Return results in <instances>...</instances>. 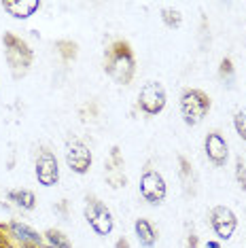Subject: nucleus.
Returning a JSON list of instances; mask_svg holds the SVG:
<instances>
[{
  "mask_svg": "<svg viewBox=\"0 0 246 248\" xmlns=\"http://www.w3.org/2000/svg\"><path fill=\"white\" fill-rule=\"evenodd\" d=\"M104 70L108 77L115 78L119 85H127L134 77V55L127 43H115L113 47L106 51Z\"/></svg>",
  "mask_w": 246,
  "mask_h": 248,
  "instance_id": "obj_1",
  "label": "nucleus"
},
{
  "mask_svg": "<svg viewBox=\"0 0 246 248\" xmlns=\"http://www.w3.org/2000/svg\"><path fill=\"white\" fill-rule=\"evenodd\" d=\"M210 110V98L200 89H184L181 95V115L187 125H198Z\"/></svg>",
  "mask_w": 246,
  "mask_h": 248,
  "instance_id": "obj_2",
  "label": "nucleus"
},
{
  "mask_svg": "<svg viewBox=\"0 0 246 248\" xmlns=\"http://www.w3.org/2000/svg\"><path fill=\"white\" fill-rule=\"evenodd\" d=\"M4 55H7V62L11 64V70H13L15 77H21L26 75V70L30 68L32 64V51L30 47L17 38L15 34H11V32H4Z\"/></svg>",
  "mask_w": 246,
  "mask_h": 248,
  "instance_id": "obj_3",
  "label": "nucleus"
},
{
  "mask_svg": "<svg viewBox=\"0 0 246 248\" xmlns=\"http://www.w3.org/2000/svg\"><path fill=\"white\" fill-rule=\"evenodd\" d=\"M85 218H87V223L92 225V229L96 231L98 235H108L110 231H113V227H115V221H113V214H110V210L100 200H96V197L87 200V204H85Z\"/></svg>",
  "mask_w": 246,
  "mask_h": 248,
  "instance_id": "obj_4",
  "label": "nucleus"
},
{
  "mask_svg": "<svg viewBox=\"0 0 246 248\" xmlns=\"http://www.w3.org/2000/svg\"><path fill=\"white\" fill-rule=\"evenodd\" d=\"M138 104L147 115H159L166 108V89L157 81H149L140 87Z\"/></svg>",
  "mask_w": 246,
  "mask_h": 248,
  "instance_id": "obj_5",
  "label": "nucleus"
},
{
  "mask_svg": "<svg viewBox=\"0 0 246 248\" xmlns=\"http://www.w3.org/2000/svg\"><path fill=\"white\" fill-rule=\"evenodd\" d=\"M66 166L75 174H87L92 168V151L81 140L72 138L66 142Z\"/></svg>",
  "mask_w": 246,
  "mask_h": 248,
  "instance_id": "obj_6",
  "label": "nucleus"
},
{
  "mask_svg": "<svg viewBox=\"0 0 246 248\" xmlns=\"http://www.w3.org/2000/svg\"><path fill=\"white\" fill-rule=\"evenodd\" d=\"M168 187H166V178L161 176L157 170H147L140 176V195L149 204L157 206L166 200Z\"/></svg>",
  "mask_w": 246,
  "mask_h": 248,
  "instance_id": "obj_7",
  "label": "nucleus"
},
{
  "mask_svg": "<svg viewBox=\"0 0 246 248\" xmlns=\"http://www.w3.org/2000/svg\"><path fill=\"white\" fill-rule=\"evenodd\" d=\"M210 225L215 229V233L219 235V240H231V235L236 233L238 227V217L233 214L231 208L227 206H215L210 210Z\"/></svg>",
  "mask_w": 246,
  "mask_h": 248,
  "instance_id": "obj_8",
  "label": "nucleus"
},
{
  "mask_svg": "<svg viewBox=\"0 0 246 248\" xmlns=\"http://www.w3.org/2000/svg\"><path fill=\"white\" fill-rule=\"evenodd\" d=\"M36 180L43 187H55L60 180L58 159L51 151H41L36 159Z\"/></svg>",
  "mask_w": 246,
  "mask_h": 248,
  "instance_id": "obj_9",
  "label": "nucleus"
},
{
  "mask_svg": "<svg viewBox=\"0 0 246 248\" xmlns=\"http://www.w3.org/2000/svg\"><path fill=\"white\" fill-rule=\"evenodd\" d=\"M204 151H206V157L215 163V166H225L227 157H229V146H227V140L221 136L219 132H210L204 140Z\"/></svg>",
  "mask_w": 246,
  "mask_h": 248,
  "instance_id": "obj_10",
  "label": "nucleus"
},
{
  "mask_svg": "<svg viewBox=\"0 0 246 248\" xmlns=\"http://www.w3.org/2000/svg\"><path fill=\"white\" fill-rule=\"evenodd\" d=\"M9 231H11V235H13L15 240L19 242L21 246H34V248H41L45 244V238L38 231H34L30 227V225H26V223H19V221H13L9 225Z\"/></svg>",
  "mask_w": 246,
  "mask_h": 248,
  "instance_id": "obj_11",
  "label": "nucleus"
},
{
  "mask_svg": "<svg viewBox=\"0 0 246 248\" xmlns=\"http://www.w3.org/2000/svg\"><path fill=\"white\" fill-rule=\"evenodd\" d=\"M4 11H9L13 17L17 19H28L41 9V0H7L2 2Z\"/></svg>",
  "mask_w": 246,
  "mask_h": 248,
  "instance_id": "obj_12",
  "label": "nucleus"
},
{
  "mask_svg": "<svg viewBox=\"0 0 246 248\" xmlns=\"http://www.w3.org/2000/svg\"><path fill=\"white\" fill-rule=\"evenodd\" d=\"M134 231H136V238L144 248H153L155 242H157V231L151 225L147 218H136L134 223Z\"/></svg>",
  "mask_w": 246,
  "mask_h": 248,
  "instance_id": "obj_13",
  "label": "nucleus"
},
{
  "mask_svg": "<svg viewBox=\"0 0 246 248\" xmlns=\"http://www.w3.org/2000/svg\"><path fill=\"white\" fill-rule=\"evenodd\" d=\"M9 200H13L15 204L21 208V210H34V206H36L34 193H32V191H28V189L11 191V193H9Z\"/></svg>",
  "mask_w": 246,
  "mask_h": 248,
  "instance_id": "obj_14",
  "label": "nucleus"
},
{
  "mask_svg": "<svg viewBox=\"0 0 246 248\" xmlns=\"http://www.w3.org/2000/svg\"><path fill=\"white\" fill-rule=\"evenodd\" d=\"M45 240H47V244L53 246V248H72L68 238H66L62 231H55V229H49L47 233H45Z\"/></svg>",
  "mask_w": 246,
  "mask_h": 248,
  "instance_id": "obj_15",
  "label": "nucleus"
},
{
  "mask_svg": "<svg viewBox=\"0 0 246 248\" xmlns=\"http://www.w3.org/2000/svg\"><path fill=\"white\" fill-rule=\"evenodd\" d=\"M161 19H164V24L168 28H178V26H181V21H183L181 13L174 11V9H164V11H161Z\"/></svg>",
  "mask_w": 246,
  "mask_h": 248,
  "instance_id": "obj_16",
  "label": "nucleus"
},
{
  "mask_svg": "<svg viewBox=\"0 0 246 248\" xmlns=\"http://www.w3.org/2000/svg\"><path fill=\"white\" fill-rule=\"evenodd\" d=\"M233 127H236L238 136L246 140V108H240L236 112V117H233Z\"/></svg>",
  "mask_w": 246,
  "mask_h": 248,
  "instance_id": "obj_17",
  "label": "nucleus"
},
{
  "mask_svg": "<svg viewBox=\"0 0 246 248\" xmlns=\"http://www.w3.org/2000/svg\"><path fill=\"white\" fill-rule=\"evenodd\" d=\"M236 180H238L240 189L246 191V166H244L242 157H238L236 159Z\"/></svg>",
  "mask_w": 246,
  "mask_h": 248,
  "instance_id": "obj_18",
  "label": "nucleus"
},
{
  "mask_svg": "<svg viewBox=\"0 0 246 248\" xmlns=\"http://www.w3.org/2000/svg\"><path fill=\"white\" fill-rule=\"evenodd\" d=\"M229 77V81H231V77H233V68H231V62L229 60H223L221 62V77Z\"/></svg>",
  "mask_w": 246,
  "mask_h": 248,
  "instance_id": "obj_19",
  "label": "nucleus"
},
{
  "mask_svg": "<svg viewBox=\"0 0 246 248\" xmlns=\"http://www.w3.org/2000/svg\"><path fill=\"white\" fill-rule=\"evenodd\" d=\"M115 248H130V244H127V240H125V238H121V240H117Z\"/></svg>",
  "mask_w": 246,
  "mask_h": 248,
  "instance_id": "obj_20",
  "label": "nucleus"
},
{
  "mask_svg": "<svg viewBox=\"0 0 246 248\" xmlns=\"http://www.w3.org/2000/svg\"><path fill=\"white\" fill-rule=\"evenodd\" d=\"M206 248H221L219 242H215V240H208L206 242Z\"/></svg>",
  "mask_w": 246,
  "mask_h": 248,
  "instance_id": "obj_21",
  "label": "nucleus"
},
{
  "mask_svg": "<svg viewBox=\"0 0 246 248\" xmlns=\"http://www.w3.org/2000/svg\"><path fill=\"white\" fill-rule=\"evenodd\" d=\"M189 248H198V238H195V235L189 238Z\"/></svg>",
  "mask_w": 246,
  "mask_h": 248,
  "instance_id": "obj_22",
  "label": "nucleus"
},
{
  "mask_svg": "<svg viewBox=\"0 0 246 248\" xmlns=\"http://www.w3.org/2000/svg\"><path fill=\"white\" fill-rule=\"evenodd\" d=\"M2 244H4V235L0 233V246H2Z\"/></svg>",
  "mask_w": 246,
  "mask_h": 248,
  "instance_id": "obj_23",
  "label": "nucleus"
},
{
  "mask_svg": "<svg viewBox=\"0 0 246 248\" xmlns=\"http://www.w3.org/2000/svg\"><path fill=\"white\" fill-rule=\"evenodd\" d=\"M41 248H53V246H49V244H43Z\"/></svg>",
  "mask_w": 246,
  "mask_h": 248,
  "instance_id": "obj_24",
  "label": "nucleus"
}]
</instances>
